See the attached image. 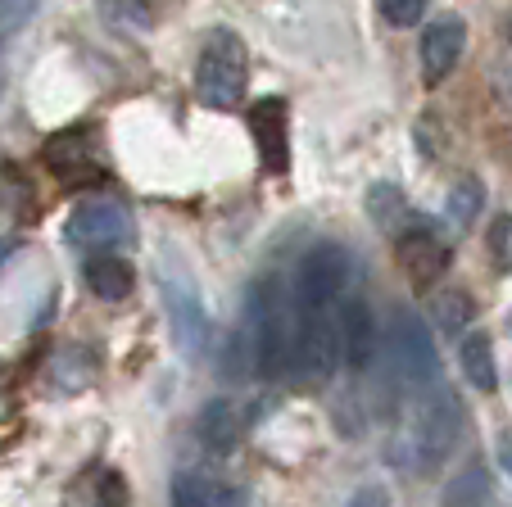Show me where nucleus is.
Returning <instances> with one entry per match:
<instances>
[{
  "mask_svg": "<svg viewBox=\"0 0 512 507\" xmlns=\"http://www.w3.org/2000/svg\"><path fill=\"white\" fill-rule=\"evenodd\" d=\"M485 209V186L476 182V177H458L454 182V191H449V200H445V213H449V222H454L458 231H467L476 222V213Z\"/></svg>",
  "mask_w": 512,
  "mask_h": 507,
  "instance_id": "f3484780",
  "label": "nucleus"
},
{
  "mask_svg": "<svg viewBox=\"0 0 512 507\" xmlns=\"http://www.w3.org/2000/svg\"><path fill=\"white\" fill-rule=\"evenodd\" d=\"M96 507H127V485L118 471H109L105 480H100V503Z\"/></svg>",
  "mask_w": 512,
  "mask_h": 507,
  "instance_id": "b1692460",
  "label": "nucleus"
},
{
  "mask_svg": "<svg viewBox=\"0 0 512 507\" xmlns=\"http://www.w3.org/2000/svg\"><path fill=\"white\" fill-rule=\"evenodd\" d=\"M458 363H463V376L476 385L481 394H494L499 390V372H494V345L485 331H472L458 349Z\"/></svg>",
  "mask_w": 512,
  "mask_h": 507,
  "instance_id": "2eb2a0df",
  "label": "nucleus"
},
{
  "mask_svg": "<svg viewBox=\"0 0 512 507\" xmlns=\"http://www.w3.org/2000/svg\"><path fill=\"white\" fill-rule=\"evenodd\" d=\"M503 467H508V476H512V435L503 440Z\"/></svg>",
  "mask_w": 512,
  "mask_h": 507,
  "instance_id": "bb28decb",
  "label": "nucleus"
},
{
  "mask_svg": "<svg viewBox=\"0 0 512 507\" xmlns=\"http://www.w3.org/2000/svg\"><path fill=\"white\" fill-rule=\"evenodd\" d=\"M485 249H490L494 272H512V213H494L490 231H485Z\"/></svg>",
  "mask_w": 512,
  "mask_h": 507,
  "instance_id": "6ab92c4d",
  "label": "nucleus"
},
{
  "mask_svg": "<svg viewBox=\"0 0 512 507\" xmlns=\"http://www.w3.org/2000/svg\"><path fill=\"white\" fill-rule=\"evenodd\" d=\"M41 159H46V168L59 177V182L78 186V182H96L100 177V159H96V145H91V136L82 132V127H68V132L50 136L46 150H41Z\"/></svg>",
  "mask_w": 512,
  "mask_h": 507,
  "instance_id": "9d476101",
  "label": "nucleus"
},
{
  "mask_svg": "<svg viewBox=\"0 0 512 507\" xmlns=\"http://www.w3.org/2000/svg\"><path fill=\"white\" fill-rule=\"evenodd\" d=\"M87 286L96 290L100 299H127L132 295V286H136V272H132V263L127 259H118V254H96V259L87 263Z\"/></svg>",
  "mask_w": 512,
  "mask_h": 507,
  "instance_id": "4468645a",
  "label": "nucleus"
},
{
  "mask_svg": "<svg viewBox=\"0 0 512 507\" xmlns=\"http://www.w3.org/2000/svg\"><path fill=\"white\" fill-rule=\"evenodd\" d=\"M250 132H254V145H259L263 173L281 177L290 168V114H286V100H259V105L250 109Z\"/></svg>",
  "mask_w": 512,
  "mask_h": 507,
  "instance_id": "1a4fd4ad",
  "label": "nucleus"
},
{
  "mask_svg": "<svg viewBox=\"0 0 512 507\" xmlns=\"http://www.w3.org/2000/svg\"><path fill=\"white\" fill-rule=\"evenodd\" d=\"M250 331H254V363L263 381H277L290 367V335H295V304L286 299L281 281L263 277L250 286Z\"/></svg>",
  "mask_w": 512,
  "mask_h": 507,
  "instance_id": "f03ea898",
  "label": "nucleus"
},
{
  "mask_svg": "<svg viewBox=\"0 0 512 507\" xmlns=\"http://www.w3.org/2000/svg\"><path fill=\"white\" fill-rule=\"evenodd\" d=\"M159 277H164V304L168 313H173V326H177V340H182L191 354H200L204 340H209V308H204L200 290H195V281L186 277L182 263H159Z\"/></svg>",
  "mask_w": 512,
  "mask_h": 507,
  "instance_id": "39448f33",
  "label": "nucleus"
},
{
  "mask_svg": "<svg viewBox=\"0 0 512 507\" xmlns=\"http://www.w3.org/2000/svg\"><path fill=\"white\" fill-rule=\"evenodd\" d=\"M449 245L440 236H435L431 227H413V231H404L399 236V245H395V263H399V272H404L413 286H435V281L445 277V268H449Z\"/></svg>",
  "mask_w": 512,
  "mask_h": 507,
  "instance_id": "6e6552de",
  "label": "nucleus"
},
{
  "mask_svg": "<svg viewBox=\"0 0 512 507\" xmlns=\"http://www.w3.org/2000/svg\"><path fill=\"white\" fill-rule=\"evenodd\" d=\"M377 358V322H372L368 299H349L340 304V363L349 372H368Z\"/></svg>",
  "mask_w": 512,
  "mask_h": 507,
  "instance_id": "f8f14e48",
  "label": "nucleus"
},
{
  "mask_svg": "<svg viewBox=\"0 0 512 507\" xmlns=\"http://www.w3.org/2000/svg\"><path fill=\"white\" fill-rule=\"evenodd\" d=\"M209 489H213V507H245V498L236 494V489H227V485H213V480H209Z\"/></svg>",
  "mask_w": 512,
  "mask_h": 507,
  "instance_id": "a878e982",
  "label": "nucleus"
},
{
  "mask_svg": "<svg viewBox=\"0 0 512 507\" xmlns=\"http://www.w3.org/2000/svg\"><path fill=\"white\" fill-rule=\"evenodd\" d=\"M368 213L377 227H390V222L404 218V195H399V186H372L368 191Z\"/></svg>",
  "mask_w": 512,
  "mask_h": 507,
  "instance_id": "aec40b11",
  "label": "nucleus"
},
{
  "mask_svg": "<svg viewBox=\"0 0 512 507\" xmlns=\"http://www.w3.org/2000/svg\"><path fill=\"white\" fill-rule=\"evenodd\" d=\"M100 14H105L114 28H127V32H145L150 23H155V14H150V5L145 0H100Z\"/></svg>",
  "mask_w": 512,
  "mask_h": 507,
  "instance_id": "a211bd4d",
  "label": "nucleus"
},
{
  "mask_svg": "<svg viewBox=\"0 0 512 507\" xmlns=\"http://www.w3.org/2000/svg\"><path fill=\"white\" fill-rule=\"evenodd\" d=\"M426 5H431V0H381V14H386V23H395V28H413V23H422Z\"/></svg>",
  "mask_w": 512,
  "mask_h": 507,
  "instance_id": "5701e85b",
  "label": "nucleus"
},
{
  "mask_svg": "<svg viewBox=\"0 0 512 507\" xmlns=\"http://www.w3.org/2000/svg\"><path fill=\"white\" fill-rule=\"evenodd\" d=\"M463 50H467V23L458 19V14L435 19L431 28L422 32V50H417V59H422V77L431 82V87L435 82H445V77L458 68Z\"/></svg>",
  "mask_w": 512,
  "mask_h": 507,
  "instance_id": "9b49d317",
  "label": "nucleus"
},
{
  "mask_svg": "<svg viewBox=\"0 0 512 507\" xmlns=\"http://www.w3.org/2000/svg\"><path fill=\"white\" fill-rule=\"evenodd\" d=\"M390 363H395V376L413 390L440 381V358H435V340L422 326V317L399 308L395 322H390Z\"/></svg>",
  "mask_w": 512,
  "mask_h": 507,
  "instance_id": "20e7f679",
  "label": "nucleus"
},
{
  "mask_svg": "<svg viewBox=\"0 0 512 507\" xmlns=\"http://www.w3.org/2000/svg\"><path fill=\"white\" fill-rule=\"evenodd\" d=\"M490 503V467L481 458H472L440 494V507H485Z\"/></svg>",
  "mask_w": 512,
  "mask_h": 507,
  "instance_id": "dca6fc26",
  "label": "nucleus"
},
{
  "mask_svg": "<svg viewBox=\"0 0 512 507\" xmlns=\"http://www.w3.org/2000/svg\"><path fill=\"white\" fill-rule=\"evenodd\" d=\"M64 236L73 249H123L132 245V218L114 200H87L73 209Z\"/></svg>",
  "mask_w": 512,
  "mask_h": 507,
  "instance_id": "423d86ee",
  "label": "nucleus"
},
{
  "mask_svg": "<svg viewBox=\"0 0 512 507\" xmlns=\"http://www.w3.org/2000/svg\"><path fill=\"white\" fill-rule=\"evenodd\" d=\"M345 507H390V494L381 485H358Z\"/></svg>",
  "mask_w": 512,
  "mask_h": 507,
  "instance_id": "393cba45",
  "label": "nucleus"
},
{
  "mask_svg": "<svg viewBox=\"0 0 512 507\" xmlns=\"http://www.w3.org/2000/svg\"><path fill=\"white\" fill-rule=\"evenodd\" d=\"M349 254L340 245H313L295 277V304H340L349 286Z\"/></svg>",
  "mask_w": 512,
  "mask_h": 507,
  "instance_id": "0eeeda50",
  "label": "nucleus"
},
{
  "mask_svg": "<svg viewBox=\"0 0 512 507\" xmlns=\"http://www.w3.org/2000/svg\"><path fill=\"white\" fill-rule=\"evenodd\" d=\"M458 435H463V408H458L454 390L435 381V390L426 399H417L408 426L399 431L395 458L404 462V471L413 476H431L449 462V453L458 449Z\"/></svg>",
  "mask_w": 512,
  "mask_h": 507,
  "instance_id": "f257e3e1",
  "label": "nucleus"
},
{
  "mask_svg": "<svg viewBox=\"0 0 512 507\" xmlns=\"http://www.w3.org/2000/svg\"><path fill=\"white\" fill-rule=\"evenodd\" d=\"M250 82V55L232 28H213L195 59V96L209 109H236Z\"/></svg>",
  "mask_w": 512,
  "mask_h": 507,
  "instance_id": "7ed1b4c3",
  "label": "nucleus"
},
{
  "mask_svg": "<svg viewBox=\"0 0 512 507\" xmlns=\"http://www.w3.org/2000/svg\"><path fill=\"white\" fill-rule=\"evenodd\" d=\"M435 322L445 326L449 335H458L467 322H472V299H467V295H458V290H449V295H440V299H435Z\"/></svg>",
  "mask_w": 512,
  "mask_h": 507,
  "instance_id": "412c9836",
  "label": "nucleus"
},
{
  "mask_svg": "<svg viewBox=\"0 0 512 507\" xmlns=\"http://www.w3.org/2000/svg\"><path fill=\"white\" fill-rule=\"evenodd\" d=\"M173 507H213L209 480H200V476H191V471H182V476L173 480Z\"/></svg>",
  "mask_w": 512,
  "mask_h": 507,
  "instance_id": "4be33fe9",
  "label": "nucleus"
},
{
  "mask_svg": "<svg viewBox=\"0 0 512 507\" xmlns=\"http://www.w3.org/2000/svg\"><path fill=\"white\" fill-rule=\"evenodd\" d=\"M508 41H512V19H508Z\"/></svg>",
  "mask_w": 512,
  "mask_h": 507,
  "instance_id": "cd10ccee",
  "label": "nucleus"
},
{
  "mask_svg": "<svg viewBox=\"0 0 512 507\" xmlns=\"http://www.w3.org/2000/svg\"><path fill=\"white\" fill-rule=\"evenodd\" d=\"M200 444L213 458H232V449L241 444V417L227 399H213L200 408Z\"/></svg>",
  "mask_w": 512,
  "mask_h": 507,
  "instance_id": "ddd939ff",
  "label": "nucleus"
}]
</instances>
